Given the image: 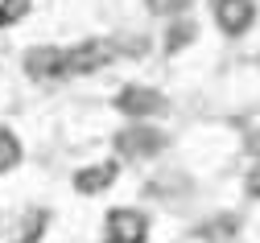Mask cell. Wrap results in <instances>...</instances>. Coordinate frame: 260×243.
Wrapping results in <instances>:
<instances>
[{
    "label": "cell",
    "instance_id": "6da1fadb",
    "mask_svg": "<svg viewBox=\"0 0 260 243\" xmlns=\"http://www.w3.org/2000/svg\"><path fill=\"white\" fill-rule=\"evenodd\" d=\"M112 145H116V161H153L157 153H166L170 136L153 124H124L112 136Z\"/></svg>",
    "mask_w": 260,
    "mask_h": 243
},
{
    "label": "cell",
    "instance_id": "7a4b0ae2",
    "mask_svg": "<svg viewBox=\"0 0 260 243\" xmlns=\"http://www.w3.org/2000/svg\"><path fill=\"white\" fill-rule=\"evenodd\" d=\"M116 112L128 116L133 124H149V120H157V116L170 112V99H166V91H157V87L128 83V87L116 91Z\"/></svg>",
    "mask_w": 260,
    "mask_h": 243
},
{
    "label": "cell",
    "instance_id": "3957f363",
    "mask_svg": "<svg viewBox=\"0 0 260 243\" xmlns=\"http://www.w3.org/2000/svg\"><path fill=\"white\" fill-rule=\"evenodd\" d=\"M116 58V46L104 42V38H87V42H75L71 50H62V79H83V75H95Z\"/></svg>",
    "mask_w": 260,
    "mask_h": 243
},
{
    "label": "cell",
    "instance_id": "277c9868",
    "mask_svg": "<svg viewBox=\"0 0 260 243\" xmlns=\"http://www.w3.org/2000/svg\"><path fill=\"white\" fill-rule=\"evenodd\" d=\"M108 243H149V215L137 206H112L104 219Z\"/></svg>",
    "mask_w": 260,
    "mask_h": 243
},
{
    "label": "cell",
    "instance_id": "5b68a950",
    "mask_svg": "<svg viewBox=\"0 0 260 243\" xmlns=\"http://www.w3.org/2000/svg\"><path fill=\"white\" fill-rule=\"evenodd\" d=\"M211 17L223 38H244L256 25V0H211Z\"/></svg>",
    "mask_w": 260,
    "mask_h": 243
},
{
    "label": "cell",
    "instance_id": "8992f818",
    "mask_svg": "<svg viewBox=\"0 0 260 243\" xmlns=\"http://www.w3.org/2000/svg\"><path fill=\"white\" fill-rule=\"evenodd\" d=\"M116 178H120V161L112 157V161H95V165H83V169H75L71 186H75L83 198H95V194L112 190V186H116Z\"/></svg>",
    "mask_w": 260,
    "mask_h": 243
},
{
    "label": "cell",
    "instance_id": "52a82bcc",
    "mask_svg": "<svg viewBox=\"0 0 260 243\" xmlns=\"http://www.w3.org/2000/svg\"><path fill=\"white\" fill-rule=\"evenodd\" d=\"M25 75L29 79H62V50L58 46L25 50Z\"/></svg>",
    "mask_w": 260,
    "mask_h": 243
},
{
    "label": "cell",
    "instance_id": "ba28073f",
    "mask_svg": "<svg viewBox=\"0 0 260 243\" xmlns=\"http://www.w3.org/2000/svg\"><path fill=\"white\" fill-rule=\"evenodd\" d=\"M194 42H199V21H194V17H178V21H170L166 38H161V50L174 58V54H182V50L194 46Z\"/></svg>",
    "mask_w": 260,
    "mask_h": 243
},
{
    "label": "cell",
    "instance_id": "9c48e42d",
    "mask_svg": "<svg viewBox=\"0 0 260 243\" xmlns=\"http://www.w3.org/2000/svg\"><path fill=\"white\" fill-rule=\"evenodd\" d=\"M46 227H50V211L34 206V211H25V219H21V227H17V239H13V243H42Z\"/></svg>",
    "mask_w": 260,
    "mask_h": 243
},
{
    "label": "cell",
    "instance_id": "30bf717a",
    "mask_svg": "<svg viewBox=\"0 0 260 243\" xmlns=\"http://www.w3.org/2000/svg\"><path fill=\"white\" fill-rule=\"evenodd\" d=\"M21 157H25V149H21V141H17V132H13V128H0V173L17 169Z\"/></svg>",
    "mask_w": 260,
    "mask_h": 243
},
{
    "label": "cell",
    "instance_id": "8fae6325",
    "mask_svg": "<svg viewBox=\"0 0 260 243\" xmlns=\"http://www.w3.org/2000/svg\"><path fill=\"white\" fill-rule=\"evenodd\" d=\"M145 9H149L153 17H170V21H178V17H190L194 0H145Z\"/></svg>",
    "mask_w": 260,
    "mask_h": 243
},
{
    "label": "cell",
    "instance_id": "7c38bea8",
    "mask_svg": "<svg viewBox=\"0 0 260 243\" xmlns=\"http://www.w3.org/2000/svg\"><path fill=\"white\" fill-rule=\"evenodd\" d=\"M29 9H34V0H0V29H9V25H17V21H25Z\"/></svg>",
    "mask_w": 260,
    "mask_h": 243
},
{
    "label": "cell",
    "instance_id": "4fadbf2b",
    "mask_svg": "<svg viewBox=\"0 0 260 243\" xmlns=\"http://www.w3.org/2000/svg\"><path fill=\"white\" fill-rule=\"evenodd\" d=\"M244 194L260 202V161H256V165L248 169V178H244Z\"/></svg>",
    "mask_w": 260,
    "mask_h": 243
}]
</instances>
